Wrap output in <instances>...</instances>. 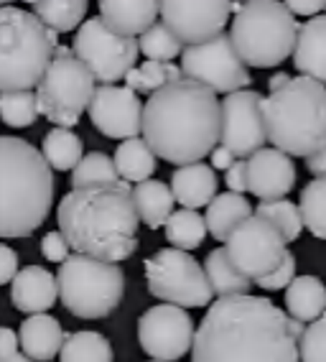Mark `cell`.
I'll return each instance as SVG.
<instances>
[{"label": "cell", "instance_id": "cell-10", "mask_svg": "<svg viewBox=\"0 0 326 362\" xmlns=\"http://www.w3.org/2000/svg\"><path fill=\"white\" fill-rule=\"evenodd\" d=\"M148 291L163 304L179 309H202L212 301V288L204 268L191 252L176 247H161L143 263Z\"/></svg>", "mask_w": 326, "mask_h": 362}, {"label": "cell", "instance_id": "cell-14", "mask_svg": "<svg viewBox=\"0 0 326 362\" xmlns=\"http://www.w3.org/2000/svg\"><path fill=\"white\" fill-rule=\"evenodd\" d=\"M262 95L255 90H237L224 95L219 103V143L235 158H250L255 151L265 148V117Z\"/></svg>", "mask_w": 326, "mask_h": 362}, {"label": "cell", "instance_id": "cell-21", "mask_svg": "<svg viewBox=\"0 0 326 362\" xmlns=\"http://www.w3.org/2000/svg\"><path fill=\"white\" fill-rule=\"evenodd\" d=\"M18 347L23 349V357L31 362H52L59 355L61 344H64V329H61L59 319L52 314H33L20 324Z\"/></svg>", "mask_w": 326, "mask_h": 362}, {"label": "cell", "instance_id": "cell-23", "mask_svg": "<svg viewBox=\"0 0 326 362\" xmlns=\"http://www.w3.org/2000/svg\"><path fill=\"white\" fill-rule=\"evenodd\" d=\"M99 18L110 31L135 39L148 31L158 18V3L140 0V3H120V0H99Z\"/></svg>", "mask_w": 326, "mask_h": 362}, {"label": "cell", "instance_id": "cell-39", "mask_svg": "<svg viewBox=\"0 0 326 362\" xmlns=\"http://www.w3.org/2000/svg\"><path fill=\"white\" fill-rule=\"evenodd\" d=\"M298 362H326V314L303 329L298 339Z\"/></svg>", "mask_w": 326, "mask_h": 362}, {"label": "cell", "instance_id": "cell-12", "mask_svg": "<svg viewBox=\"0 0 326 362\" xmlns=\"http://www.w3.org/2000/svg\"><path fill=\"white\" fill-rule=\"evenodd\" d=\"M72 54L90 69L95 82L112 84L118 79H125V74L135 66L140 52H138L135 39L110 31L104 26V21L95 16L77 28Z\"/></svg>", "mask_w": 326, "mask_h": 362}, {"label": "cell", "instance_id": "cell-2", "mask_svg": "<svg viewBox=\"0 0 326 362\" xmlns=\"http://www.w3.org/2000/svg\"><path fill=\"white\" fill-rule=\"evenodd\" d=\"M140 133L163 161L199 163L219 143V100L212 90L181 77L148 98Z\"/></svg>", "mask_w": 326, "mask_h": 362}, {"label": "cell", "instance_id": "cell-16", "mask_svg": "<svg viewBox=\"0 0 326 362\" xmlns=\"http://www.w3.org/2000/svg\"><path fill=\"white\" fill-rule=\"evenodd\" d=\"M240 3H183V0H163L158 3V13L163 23L174 31L183 46H196L215 39L227 26L229 13L237 11Z\"/></svg>", "mask_w": 326, "mask_h": 362}, {"label": "cell", "instance_id": "cell-37", "mask_svg": "<svg viewBox=\"0 0 326 362\" xmlns=\"http://www.w3.org/2000/svg\"><path fill=\"white\" fill-rule=\"evenodd\" d=\"M186 46L174 36L166 23H153L145 33H140V39H138V52H143L148 57V62H169L171 59L181 57V52Z\"/></svg>", "mask_w": 326, "mask_h": 362}, {"label": "cell", "instance_id": "cell-9", "mask_svg": "<svg viewBox=\"0 0 326 362\" xmlns=\"http://www.w3.org/2000/svg\"><path fill=\"white\" fill-rule=\"evenodd\" d=\"M36 112L56 128H74L95 95V77L74 54L52 57L44 77L36 84Z\"/></svg>", "mask_w": 326, "mask_h": 362}, {"label": "cell", "instance_id": "cell-50", "mask_svg": "<svg viewBox=\"0 0 326 362\" xmlns=\"http://www.w3.org/2000/svg\"><path fill=\"white\" fill-rule=\"evenodd\" d=\"M0 6H6V3H0Z\"/></svg>", "mask_w": 326, "mask_h": 362}, {"label": "cell", "instance_id": "cell-6", "mask_svg": "<svg viewBox=\"0 0 326 362\" xmlns=\"http://www.w3.org/2000/svg\"><path fill=\"white\" fill-rule=\"evenodd\" d=\"M59 36L31 11L0 6V92L33 90L52 62Z\"/></svg>", "mask_w": 326, "mask_h": 362}, {"label": "cell", "instance_id": "cell-1", "mask_svg": "<svg viewBox=\"0 0 326 362\" xmlns=\"http://www.w3.org/2000/svg\"><path fill=\"white\" fill-rule=\"evenodd\" d=\"M306 324L265 296L217 298L191 342V362H298Z\"/></svg>", "mask_w": 326, "mask_h": 362}, {"label": "cell", "instance_id": "cell-41", "mask_svg": "<svg viewBox=\"0 0 326 362\" xmlns=\"http://www.w3.org/2000/svg\"><path fill=\"white\" fill-rule=\"evenodd\" d=\"M41 252H44V258L52 260V263H64V260L69 258V245H66L64 235H61L59 230L44 235V240H41Z\"/></svg>", "mask_w": 326, "mask_h": 362}, {"label": "cell", "instance_id": "cell-17", "mask_svg": "<svg viewBox=\"0 0 326 362\" xmlns=\"http://www.w3.org/2000/svg\"><path fill=\"white\" fill-rule=\"evenodd\" d=\"M87 112H90L92 125L104 138L131 141V138L140 136L143 103L128 87H115V84L95 87V95H92L90 105H87Z\"/></svg>", "mask_w": 326, "mask_h": 362}, {"label": "cell", "instance_id": "cell-13", "mask_svg": "<svg viewBox=\"0 0 326 362\" xmlns=\"http://www.w3.org/2000/svg\"><path fill=\"white\" fill-rule=\"evenodd\" d=\"M227 258L248 281H258L267 273H273L286 255V243L270 222L258 214H250L248 220L232 230L227 238Z\"/></svg>", "mask_w": 326, "mask_h": 362}, {"label": "cell", "instance_id": "cell-26", "mask_svg": "<svg viewBox=\"0 0 326 362\" xmlns=\"http://www.w3.org/2000/svg\"><path fill=\"white\" fill-rule=\"evenodd\" d=\"M253 214L250 202L242 194H232V192H222L207 204V214H204V225L207 233L219 243H227V238L232 235L237 225L242 220H248Z\"/></svg>", "mask_w": 326, "mask_h": 362}, {"label": "cell", "instance_id": "cell-42", "mask_svg": "<svg viewBox=\"0 0 326 362\" xmlns=\"http://www.w3.org/2000/svg\"><path fill=\"white\" fill-rule=\"evenodd\" d=\"M18 273V252L11 245H3L0 243V286L11 284Z\"/></svg>", "mask_w": 326, "mask_h": 362}, {"label": "cell", "instance_id": "cell-38", "mask_svg": "<svg viewBox=\"0 0 326 362\" xmlns=\"http://www.w3.org/2000/svg\"><path fill=\"white\" fill-rule=\"evenodd\" d=\"M36 95L33 90L0 92V120L8 128H28L36 123Z\"/></svg>", "mask_w": 326, "mask_h": 362}, {"label": "cell", "instance_id": "cell-27", "mask_svg": "<svg viewBox=\"0 0 326 362\" xmlns=\"http://www.w3.org/2000/svg\"><path fill=\"white\" fill-rule=\"evenodd\" d=\"M204 276H207L212 293H217L219 298L245 296V293H250V286H253V281L245 279L232 265L224 247H217V250H212L207 255V260H204Z\"/></svg>", "mask_w": 326, "mask_h": 362}, {"label": "cell", "instance_id": "cell-43", "mask_svg": "<svg viewBox=\"0 0 326 362\" xmlns=\"http://www.w3.org/2000/svg\"><path fill=\"white\" fill-rule=\"evenodd\" d=\"M227 187L232 194L245 197V192H248V163L242 161V158H237V161L227 168Z\"/></svg>", "mask_w": 326, "mask_h": 362}, {"label": "cell", "instance_id": "cell-8", "mask_svg": "<svg viewBox=\"0 0 326 362\" xmlns=\"http://www.w3.org/2000/svg\"><path fill=\"white\" fill-rule=\"evenodd\" d=\"M56 293L66 311L79 319H104L125 296V273L120 265L87 255H69L56 273Z\"/></svg>", "mask_w": 326, "mask_h": 362}, {"label": "cell", "instance_id": "cell-15", "mask_svg": "<svg viewBox=\"0 0 326 362\" xmlns=\"http://www.w3.org/2000/svg\"><path fill=\"white\" fill-rule=\"evenodd\" d=\"M194 332V319L186 309L171 304L150 306L138 319V342L156 362H176L189 355Z\"/></svg>", "mask_w": 326, "mask_h": 362}, {"label": "cell", "instance_id": "cell-48", "mask_svg": "<svg viewBox=\"0 0 326 362\" xmlns=\"http://www.w3.org/2000/svg\"><path fill=\"white\" fill-rule=\"evenodd\" d=\"M288 82H291V77H288L286 71H278V74H273V77H270V82H267V90L278 92V90H283Z\"/></svg>", "mask_w": 326, "mask_h": 362}, {"label": "cell", "instance_id": "cell-30", "mask_svg": "<svg viewBox=\"0 0 326 362\" xmlns=\"http://www.w3.org/2000/svg\"><path fill=\"white\" fill-rule=\"evenodd\" d=\"M82 151H85L82 138L66 128L49 130L44 136V146H41V156L52 171H74V166L85 156Z\"/></svg>", "mask_w": 326, "mask_h": 362}, {"label": "cell", "instance_id": "cell-46", "mask_svg": "<svg viewBox=\"0 0 326 362\" xmlns=\"http://www.w3.org/2000/svg\"><path fill=\"white\" fill-rule=\"evenodd\" d=\"M235 161H237L235 156L229 153L227 148H222V146H217V148L212 151V171H227Z\"/></svg>", "mask_w": 326, "mask_h": 362}, {"label": "cell", "instance_id": "cell-31", "mask_svg": "<svg viewBox=\"0 0 326 362\" xmlns=\"http://www.w3.org/2000/svg\"><path fill=\"white\" fill-rule=\"evenodd\" d=\"M112 344L99 332H72L64 337L59 349V362H112Z\"/></svg>", "mask_w": 326, "mask_h": 362}, {"label": "cell", "instance_id": "cell-45", "mask_svg": "<svg viewBox=\"0 0 326 362\" xmlns=\"http://www.w3.org/2000/svg\"><path fill=\"white\" fill-rule=\"evenodd\" d=\"M18 355V334L8 327H0V357Z\"/></svg>", "mask_w": 326, "mask_h": 362}, {"label": "cell", "instance_id": "cell-25", "mask_svg": "<svg viewBox=\"0 0 326 362\" xmlns=\"http://www.w3.org/2000/svg\"><path fill=\"white\" fill-rule=\"evenodd\" d=\"M133 207H135L138 222H143L150 230L166 225V220L174 212V194L171 189L158 179H148L135 184V189L131 192Z\"/></svg>", "mask_w": 326, "mask_h": 362}, {"label": "cell", "instance_id": "cell-28", "mask_svg": "<svg viewBox=\"0 0 326 362\" xmlns=\"http://www.w3.org/2000/svg\"><path fill=\"white\" fill-rule=\"evenodd\" d=\"M31 13L44 23L49 31L56 36L66 31H74L85 23L87 16V0H33Z\"/></svg>", "mask_w": 326, "mask_h": 362}, {"label": "cell", "instance_id": "cell-19", "mask_svg": "<svg viewBox=\"0 0 326 362\" xmlns=\"http://www.w3.org/2000/svg\"><path fill=\"white\" fill-rule=\"evenodd\" d=\"M56 276H52L44 265H26L11 281V301L23 314H46L56 304Z\"/></svg>", "mask_w": 326, "mask_h": 362}, {"label": "cell", "instance_id": "cell-5", "mask_svg": "<svg viewBox=\"0 0 326 362\" xmlns=\"http://www.w3.org/2000/svg\"><path fill=\"white\" fill-rule=\"evenodd\" d=\"M267 141L275 151L311 158L326 148V87L308 77L291 82L262 100Z\"/></svg>", "mask_w": 326, "mask_h": 362}, {"label": "cell", "instance_id": "cell-7", "mask_svg": "<svg viewBox=\"0 0 326 362\" xmlns=\"http://www.w3.org/2000/svg\"><path fill=\"white\" fill-rule=\"evenodd\" d=\"M301 23L275 0L240 3L232 18L229 39L248 66L273 69L294 54Z\"/></svg>", "mask_w": 326, "mask_h": 362}, {"label": "cell", "instance_id": "cell-33", "mask_svg": "<svg viewBox=\"0 0 326 362\" xmlns=\"http://www.w3.org/2000/svg\"><path fill=\"white\" fill-rule=\"evenodd\" d=\"M181 79V69L176 64H169V62H143L140 66H133L128 74H125V82H128V90L143 92V95H153L156 90L166 87V84Z\"/></svg>", "mask_w": 326, "mask_h": 362}, {"label": "cell", "instance_id": "cell-4", "mask_svg": "<svg viewBox=\"0 0 326 362\" xmlns=\"http://www.w3.org/2000/svg\"><path fill=\"white\" fill-rule=\"evenodd\" d=\"M54 171L33 143L0 136V238H28L54 204Z\"/></svg>", "mask_w": 326, "mask_h": 362}, {"label": "cell", "instance_id": "cell-52", "mask_svg": "<svg viewBox=\"0 0 326 362\" xmlns=\"http://www.w3.org/2000/svg\"><path fill=\"white\" fill-rule=\"evenodd\" d=\"M324 8H326V3H324Z\"/></svg>", "mask_w": 326, "mask_h": 362}, {"label": "cell", "instance_id": "cell-35", "mask_svg": "<svg viewBox=\"0 0 326 362\" xmlns=\"http://www.w3.org/2000/svg\"><path fill=\"white\" fill-rule=\"evenodd\" d=\"M253 214H258V217H262L265 222H270V225L278 230V235L283 238V243L298 240L301 230H303L298 204H294V202H288V199L260 202V204L253 209Z\"/></svg>", "mask_w": 326, "mask_h": 362}, {"label": "cell", "instance_id": "cell-24", "mask_svg": "<svg viewBox=\"0 0 326 362\" xmlns=\"http://www.w3.org/2000/svg\"><path fill=\"white\" fill-rule=\"evenodd\" d=\"M286 311L291 319L316 322L326 311V286L316 276H296L286 288Z\"/></svg>", "mask_w": 326, "mask_h": 362}, {"label": "cell", "instance_id": "cell-32", "mask_svg": "<svg viewBox=\"0 0 326 362\" xmlns=\"http://www.w3.org/2000/svg\"><path fill=\"white\" fill-rule=\"evenodd\" d=\"M166 240L176 250H196L202 245L204 238H207V225H204V217L194 209H179V212H171V217L166 220Z\"/></svg>", "mask_w": 326, "mask_h": 362}, {"label": "cell", "instance_id": "cell-20", "mask_svg": "<svg viewBox=\"0 0 326 362\" xmlns=\"http://www.w3.org/2000/svg\"><path fill=\"white\" fill-rule=\"evenodd\" d=\"M294 64L301 71V77H308L326 87V16H313L298 28Z\"/></svg>", "mask_w": 326, "mask_h": 362}, {"label": "cell", "instance_id": "cell-11", "mask_svg": "<svg viewBox=\"0 0 326 362\" xmlns=\"http://www.w3.org/2000/svg\"><path fill=\"white\" fill-rule=\"evenodd\" d=\"M181 77L202 84L207 90L217 92H237L245 90L253 82V74L248 71V64L240 59L229 33H217L215 39L204 44L186 46L181 52Z\"/></svg>", "mask_w": 326, "mask_h": 362}, {"label": "cell", "instance_id": "cell-49", "mask_svg": "<svg viewBox=\"0 0 326 362\" xmlns=\"http://www.w3.org/2000/svg\"><path fill=\"white\" fill-rule=\"evenodd\" d=\"M0 362H31V360L23 355H11V357H0Z\"/></svg>", "mask_w": 326, "mask_h": 362}, {"label": "cell", "instance_id": "cell-47", "mask_svg": "<svg viewBox=\"0 0 326 362\" xmlns=\"http://www.w3.org/2000/svg\"><path fill=\"white\" fill-rule=\"evenodd\" d=\"M306 168L316 176V179H326V148L321 151V153L306 158Z\"/></svg>", "mask_w": 326, "mask_h": 362}, {"label": "cell", "instance_id": "cell-18", "mask_svg": "<svg viewBox=\"0 0 326 362\" xmlns=\"http://www.w3.org/2000/svg\"><path fill=\"white\" fill-rule=\"evenodd\" d=\"M248 192L260 202L286 199L296 184L294 158L275 148H260L248 161Z\"/></svg>", "mask_w": 326, "mask_h": 362}, {"label": "cell", "instance_id": "cell-3", "mask_svg": "<svg viewBox=\"0 0 326 362\" xmlns=\"http://www.w3.org/2000/svg\"><path fill=\"white\" fill-rule=\"evenodd\" d=\"M131 192L125 181L72 189L56 209L59 233L69 250L115 265L133 258L140 222Z\"/></svg>", "mask_w": 326, "mask_h": 362}, {"label": "cell", "instance_id": "cell-40", "mask_svg": "<svg viewBox=\"0 0 326 362\" xmlns=\"http://www.w3.org/2000/svg\"><path fill=\"white\" fill-rule=\"evenodd\" d=\"M296 279V258L291 252H286L281 260V265L275 268L273 273H267L262 279H258L255 284L260 286L262 291H281V288H288V284Z\"/></svg>", "mask_w": 326, "mask_h": 362}, {"label": "cell", "instance_id": "cell-36", "mask_svg": "<svg viewBox=\"0 0 326 362\" xmlns=\"http://www.w3.org/2000/svg\"><path fill=\"white\" fill-rule=\"evenodd\" d=\"M123 181L115 171V163L107 153H87L72 171V189H87L99 187V184H118Z\"/></svg>", "mask_w": 326, "mask_h": 362}, {"label": "cell", "instance_id": "cell-29", "mask_svg": "<svg viewBox=\"0 0 326 362\" xmlns=\"http://www.w3.org/2000/svg\"><path fill=\"white\" fill-rule=\"evenodd\" d=\"M112 163H115V171L125 184L128 181H135V184L148 181L156 171V156L143 138H131V141L120 143Z\"/></svg>", "mask_w": 326, "mask_h": 362}, {"label": "cell", "instance_id": "cell-44", "mask_svg": "<svg viewBox=\"0 0 326 362\" xmlns=\"http://www.w3.org/2000/svg\"><path fill=\"white\" fill-rule=\"evenodd\" d=\"M283 6H286V11L294 16V18L296 16H308V18H313V16H319L324 3H321V0H306V3H303V0H286Z\"/></svg>", "mask_w": 326, "mask_h": 362}, {"label": "cell", "instance_id": "cell-22", "mask_svg": "<svg viewBox=\"0 0 326 362\" xmlns=\"http://www.w3.org/2000/svg\"><path fill=\"white\" fill-rule=\"evenodd\" d=\"M169 189L174 194V202L181 204V209H194L196 212L199 207H207L209 202L217 197V174L204 161L179 166L174 171Z\"/></svg>", "mask_w": 326, "mask_h": 362}, {"label": "cell", "instance_id": "cell-34", "mask_svg": "<svg viewBox=\"0 0 326 362\" xmlns=\"http://www.w3.org/2000/svg\"><path fill=\"white\" fill-rule=\"evenodd\" d=\"M298 212L303 227H308V233L313 238L326 240V179H313L303 187Z\"/></svg>", "mask_w": 326, "mask_h": 362}, {"label": "cell", "instance_id": "cell-51", "mask_svg": "<svg viewBox=\"0 0 326 362\" xmlns=\"http://www.w3.org/2000/svg\"><path fill=\"white\" fill-rule=\"evenodd\" d=\"M150 362H156V360H150Z\"/></svg>", "mask_w": 326, "mask_h": 362}]
</instances>
